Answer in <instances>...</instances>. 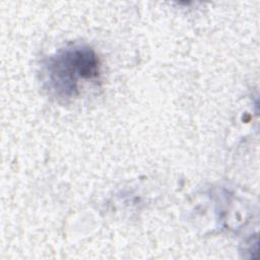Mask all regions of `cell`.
<instances>
[{
	"mask_svg": "<svg viewBox=\"0 0 260 260\" xmlns=\"http://www.w3.org/2000/svg\"><path fill=\"white\" fill-rule=\"evenodd\" d=\"M100 73L96 55L87 47H72L50 59L48 77L51 88L62 98H72L80 80L94 79Z\"/></svg>",
	"mask_w": 260,
	"mask_h": 260,
	"instance_id": "cell-1",
	"label": "cell"
}]
</instances>
